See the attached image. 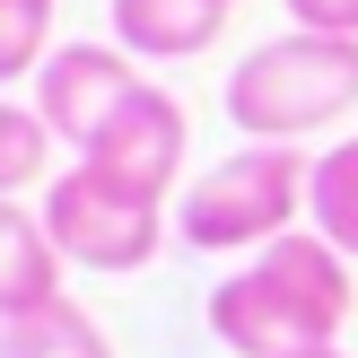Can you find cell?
Segmentation results:
<instances>
[{
  "instance_id": "cell-4",
  "label": "cell",
  "mask_w": 358,
  "mask_h": 358,
  "mask_svg": "<svg viewBox=\"0 0 358 358\" xmlns=\"http://www.w3.org/2000/svg\"><path fill=\"white\" fill-rule=\"evenodd\" d=\"M44 227H52V245H62V262H79V271H149L157 262V245H166V227H175V210L157 201V192H140V184H122V175H105V166H62L44 184Z\"/></svg>"
},
{
  "instance_id": "cell-3",
  "label": "cell",
  "mask_w": 358,
  "mask_h": 358,
  "mask_svg": "<svg viewBox=\"0 0 358 358\" xmlns=\"http://www.w3.org/2000/svg\"><path fill=\"white\" fill-rule=\"evenodd\" d=\"M306 184H315L306 149H289V140H245L236 157H219V166L201 175V184H184L175 236H184L192 254H262V245H280L297 227Z\"/></svg>"
},
{
  "instance_id": "cell-14",
  "label": "cell",
  "mask_w": 358,
  "mask_h": 358,
  "mask_svg": "<svg viewBox=\"0 0 358 358\" xmlns=\"http://www.w3.org/2000/svg\"><path fill=\"white\" fill-rule=\"evenodd\" d=\"M315 358H341V350H315Z\"/></svg>"
},
{
  "instance_id": "cell-5",
  "label": "cell",
  "mask_w": 358,
  "mask_h": 358,
  "mask_svg": "<svg viewBox=\"0 0 358 358\" xmlns=\"http://www.w3.org/2000/svg\"><path fill=\"white\" fill-rule=\"evenodd\" d=\"M184 149H192V114H184V96H175V87H157V79H140L131 96H122V114L105 122L79 157L166 201V192L184 184Z\"/></svg>"
},
{
  "instance_id": "cell-13",
  "label": "cell",
  "mask_w": 358,
  "mask_h": 358,
  "mask_svg": "<svg viewBox=\"0 0 358 358\" xmlns=\"http://www.w3.org/2000/svg\"><path fill=\"white\" fill-rule=\"evenodd\" d=\"M289 17L315 35H358V0H289Z\"/></svg>"
},
{
  "instance_id": "cell-10",
  "label": "cell",
  "mask_w": 358,
  "mask_h": 358,
  "mask_svg": "<svg viewBox=\"0 0 358 358\" xmlns=\"http://www.w3.org/2000/svg\"><path fill=\"white\" fill-rule=\"evenodd\" d=\"M306 219L324 245H341V254L358 262V131L332 140L324 157H315V184H306Z\"/></svg>"
},
{
  "instance_id": "cell-11",
  "label": "cell",
  "mask_w": 358,
  "mask_h": 358,
  "mask_svg": "<svg viewBox=\"0 0 358 358\" xmlns=\"http://www.w3.org/2000/svg\"><path fill=\"white\" fill-rule=\"evenodd\" d=\"M44 157H52L44 114H35V105H17V96H0V201H17L27 184H52Z\"/></svg>"
},
{
  "instance_id": "cell-1",
  "label": "cell",
  "mask_w": 358,
  "mask_h": 358,
  "mask_svg": "<svg viewBox=\"0 0 358 358\" xmlns=\"http://www.w3.org/2000/svg\"><path fill=\"white\" fill-rule=\"evenodd\" d=\"M350 306H358L350 254L324 245L315 227H289L280 245H262L245 271L210 289V332L236 358H315V350H341Z\"/></svg>"
},
{
  "instance_id": "cell-2",
  "label": "cell",
  "mask_w": 358,
  "mask_h": 358,
  "mask_svg": "<svg viewBox=\"0 0 358 358\" xmlns=\"http://www.w3.org/2000/svg\"><path fill=\"white\" fill-rule=\"evenodd\" d=\"M341 114H358V35L289 27L227 70V122L245 140H289L297 149Z\"/></svg>"
},
{
  "instance_id": "cell-8",
  "label": "cell",
  "mask_w": 358,
  "mask_h": 358,
  "mask_svg": "<svg viewBox=\"0 0 358 358\" xmlns=\"http://www.w3.org/2000/svg\"><path fill=\"white\" fill-rule=\"evenodd\" d=\"M62 271H70V262H62V245H52L44 210L0 201V324L52 306V297H62Z\"/></svg>"
},
{
  "instance_id": "cell-9",
  "label": "cell",
  "mask_w": 358,
  "mask_h": 358,
  "mask_svg": "<svg viewBox=\"0 0 358 358\" xmlns=\"http://www.w3.org/2000/svg\"><path fill=\"white\" fill-rule=\"evenodd\" d=\"M0 358H114V341L79 297H52V306L0 324Z\"/></svg>"
},
{
  "instance_id": "cell-6",
  "label": "cell",
  "mask_w": 358,
  "mask_h": 358,
  "mask_svg": "<svg viewBox=\"0 0 358 358\" xmlns=\"http://www.w3.org/2000/svg\"><path fill=\"white\" fill-rule=\"evenodd\" d=\"M140 87V62L122 44H62L44 70H35V114L62 149H87L105 122L122 114V96Z\"/></svg>"
},
{
  "instance_id": "cell-7",
  "label": "cell",
  "mask_w": 358,
  "mask_h": 358,
  "mask_svg": "<svg viewBox=\"0 0 358 358\" xmlns=\"http://www.w3.org/2000/svg\"><path fill=\"white\" fill-rule=\"evenodd\" d=\"M236 0H114V44L131 62H192L227 35Z\"/></svg>"
},
{
  "instance_id": "cell-12",
  "label": "cell",
  "mask_w": 358,
  "mask_h": 358,
  "mask_svg": "<svg viewBox=\"0 0 358 358\" xmlns=\"http://www.w3.org/2000/svg\"><path fill=\"white\" fill-rule=\"evenodd\" d=\"M52 9L62 0H0V87H17V79H35V70L52 62Z\"/></svg>"
}]
</instances>
